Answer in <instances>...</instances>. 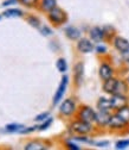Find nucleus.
Masks as SVG:
<instances>
[{
  "label": "nucleus",
  "instance_id": "f257e3e1",
  "mask_svg": "<svg viewBox=\"0 0 129 150\" xmlns=\"http://www.w3.org/2000/svg\"><path fill=\"white\" fill-rule=\"evenodd\" d=\"M47 17H49V21H50L53 25H57V26L64 24V23L68 21V14H66V12H65L63 8L58 7V6L53 7L50 12H47Z\"/></svg>",
  "mask_w": 129,
  "mask_h": 150
},
{
  "label": "nucleus",
  "instance_id": "f03ea898",
  "mask_svg": "<svg viewBox=\"0 0 129 150\" xmlns=\"http://www.w3.org/2000/svg\"><path fill=\"white\" fill-rule=\"evenodd\" d=\"M93 125L91 123L88 122H83L81 119H77L73 123H71L70 125V130L72 132H75L76 135H89L91 131H93Z\"/></svg>",
  "mask_w": 129,
  "mask_h": 150
},
{
  "label": "nucleus",
  "instance_id": "7ed1b4c3",
  "mask_svg": "<svg viewBox=\"0 0 129 150\" xmlns=\"http://www.w3.org/2000/svg\"><path fill=\"white\" fill-rule=\"evenodd\" d=\"M76 112V103L72 98L65 99L59 106V113L64 117H71Z\"/></svg>",
  "mask_w": 129,
  "mask_h": 150
},
{
  "label": "nucleus",
  "instance_id": "20e7f679",
  "mask_svg": "<svg viewBox=\"0 0 129 150\" xmlns=\"http://www.w3.org/2000/svg\"><path fill=\"white\" fill-rule=\"evenodd\" d=\"M96 118V112L90 106H82L78 111V119L93 124Z\"/></svg>",
  "mask_w": 129,
  "mask_h": 150
},
{
  "label": "nucleus",
  "instance_id": "39448f33",
  "mask_svg": "<svg viewBox=\"0 0 129 150\" xmlns=\"http://www.w3.org/2000/svg\"><path fill=\"white\" fill-rule=\"evenodd\" d=\"M68 83H69V78L66 76V75H64V76L62 78V80H61V83L58 86V89L56 92V94H54V97H53V105H57L61 101V99L63 98L64 93H65V91L68 88Z\"/></svg>",
  "mask_w": 129,
  "mask_h": 150
},
{
  "label": "nucleus",
  "instance_id": "423d86ee",
  "mask_svg": "<svg viewBox=\"0 0 129 150\" xmlns=\"http://www.w3.org/2000/svg\"><path fill=\"white\" fill-rule=\"evenodd\" d=\"M113 45H114V48H115L119 52H121V54L129 51V41L126 40L124 37L115 36L114 38H113Z\"/></svg>",
  "mask_w": 129,
  "mask_h": 150
},
{
  "label": "nucleus",
  "instance_id": "0eeeda50",
  "mask_svg": "<svg viewBox=\"0 0 129 150\" xmlns=\"http://www.w3.org/2000/svg\"><path fill=\"white\" fill-rule=\"evenodd\" d=\"M77 50L82 54H90L95 50V45L88 38H79L77 42Z\"/></svg>",
  "mask_w": 129,
  "mask_h": 150
},
{
  "label": "nucleus",
  "instance_id": "6e6552de",
  "mask_svg": "<svg viewBox=\"0 0 129 150\" xmlns=\"http://www.w3.org/2000/svg\"><path fill=\"white\" fill-rule=\"evenodd\" d=\"M127 125H128V123L124 119H122L120 116H117L116 113L112 116V118H110V122L108 124V126L112 129V130H122Z\"/></svg>",
  "mask_w": 129,
  "mask_h": 150
},
{
  "label": "nucleus",
  "instance_id": "1a4fd4ad",
  "mask_svg": "<svg viewBox=\"0 0 129 150\" xmlns=\"http://www.w3.org/2000/svg\"><path fill=\"white\" fill-rule=\"evenodd\" d=\"M113 115L109 113V111H100L96 113V118H95V123L98 125V126H108L109 122H110V118H112Z\"/></svg>",
  "mask_w": 129,
  "mask_h": 150
},
{
  "label": "nucleus",
  "instance_id": "9d476101",
  "mask_svg": "<svg viewBox=\"0 0 129 150\" xmlns=\"http://www.w3.org/2000/svg\"><path fill=\"white\" fill-rule=\"evenodd\" d=\"M117 83H119V79H116L114 76L110 78V79H108L103 82V91L105 93H108V94H110V96H114L116 93Z\"/></svg>",
  "mask_w": 129,
  "mask_h": 150
},
{
  "label": "nucleus",
  "instance_id": "9b49d317",
  "mask_svg": "<svg viewBox=\"0 0 129 150\" xmlns=\"http://www.w3.org/2000/svg\"><path fill=\"white\" fill-rule=\"evenodd\" d=\"M98 74H100V78L103 81H105V80L114 76V69L109 63H102L98 69Z\"/></svg>",
  "mask_w": 129,
  "mask_h": 150
},
{
  "label": "nucleus",
  "instance_id": "f8f14e48",
  "mask_svg": "<svg viewBox=\"0 0 129 150\" xmlns=\"http://www.w3.org/2000/svg\"><path fill=\"white\" fill-rule=\"evenodd\" d=\"M83 75H84V64L83 62H77L73 67V78H75V83L79 86L83 81Z\"/></svg>",
  "mask_w": 129,
  "mask_h": 150
},
{
  "label": "nucleus",
  "instance_id": "ddd939ff",
  "mask_svg": "<svg viewBox=\"0 0 129 150\" xmlns=\"http://www.w3.org/2000/svg\"><path fill=\"white\" fill-rule=\"evenodd\" d=\"M89 35H90V38L93 42H96V43H100L104 40V31L102 28L100 26H94L91 28L90 31H89Z\"/></svg>",
  "mask_w": 129,
  "mask_h": 150
},
{
  "label": "nucleus",
  "instance_id": "4468645a",
  "mask_svg": "<svg viewBox=\"0 0 129 150\" xmlns=\"http://www.w3.org/2000/svg\"><path fill=\"white\" fill-rule=\"evenodd\" d=\"M112 101H113V110L117 111L119 108L128 104V98L126 97V94H114L112 97Z\"/></svg>",
  "mask_w": 129,
  "mask_h": 150
},
{
  "label": "nucleus",
  "instance_id": "2eb2a0df",
  "mask_svg": "<svg viewBox=\"0 0 129 150\" xmlns=\"http://www.w3.org/2000/svg\"><path fill=\"white\" fill-rule=\"evenodd\" d=\"M65 35L71 41H78L81 38V31L75 26H68L65 29Z\"/></svg>",
  "mask_w": 129,
  "mask_h": 150
},
{
  "label": "nucleus",
  "instance_id": "dca6fc26",
  "mask_svg": "<svg viewBox=\"0 0 129 150\" xmlns=\"http://www.w3.org/2000/svg\"><path fill=\"white\" fill-rule=\"evenodd\" d=\"M97 108L100 111H110V110H113V101H112V99L100 98L98 101H97Z\"/></svg>",
  "mask_w": 129,
  "mask_h": 150
},
{
  "label": "nucleus",
  "instance_id": "f3484780",
  "mask_svg": "<svg viewBox=\"0 0 129 150\" xmlns=\"http://www.w3.org/2000/svg\"><path fill=\"white\" fill-rule=\"evenodd\" d=\"M56 6H57V0H42V4H40V8L44 12H50Z\"/></svg>",
  "mask_w": 129,
  "mask_h": 150
},
{
  "label": "nucleus",
  "instance_id": "a211bd4d",
  "mask_svg": "<svg viewBox=\"0 0 129 150\" xmlns=\"http://www.w3.org/2000/svg\"><path fill=\"white\" fill-rule=\"evenodd\" d=\"M116 115L120 116L122 119H124V120L129 124V106H128V105H126V106L119 108V110L116 111Z\"/></svg>",
  "mask_w": 129,
  "mask_h": 150
},
{
  "label": "nucleus",
  "instance_id": "6ab92c4d",
  "mask_svg": "<svg viewBox=\"0 0 129 150\" xmlns=\"http://www.w3.org/2000/svg\"><path fill=\"white\" fill-rule=\"evenodd\" d=\"M24 149H25V150H43V149H45V145H44L43 143H40V142L33 141V142L27 143Z\"/></svg>",
  "mask_w": 129,
  "mask_h": 150
},
{
  "label": "nucleus",
  "instance_id": "aec40b11",
  "mask_svg": "<svg viewBox=\"0 0 129 150\" xmlns=\"http://www.w3.org/2000/svg\"><path fill=\"white\" fill-rule=\"evenodd\" d=\"M127 92H128V82H126L123 80H119L115 94H126Z\"/></svg>",
  "mask_w": 129,
  "mask_h": 150
},
{
  "label": "nucleus",
  "instance_id": "412c9836",
  "mask_svg": "<svg viewBox=\"0 0 129 150\" xmlns=\"http://www.w3.org/2000/svg\"><path fill=\"white\" fill-rule=\"evenodd\" d=\"M27 23L31 26L36 28V29H40V25H42L40 19H39V18H37V17H34V16H29L27 17Z\"/></svg>",
  "mask_w": 129,
  "mask_h": 150
},
{
  "label": "nucleus",
  "instance_id": "4be33fe9",
  "mask_svg": "<svg viewBox=\"0 0 129 150\" xmlns=\"http://www.w3.org/2000/svg\"><path fill=\"white\" fill-rule=\"evenodd\" d=\"M4 16L5 17H23V11L18 8H10L4 12Z\"/></svg>",
  "mask_w": 129,
  "mask_h": 150
},
{
  "label": "nucleus",
  "instance_id": "5701e85b",
  "mask_svg": "<svg viewBox=\"0 0 129 150\" xmlns=\"http://www.w3.org/2000/svg\"><path fill=\"white\" fill-rule=\"evenodd\" d=\"M56 66H57V69H58L61 73H65L66 69H68V63H66V61H65L63 57H61V59L57 60Z\"/></svg>",
  "mask_w": 129,
  "mask_h": 150
},
{
  "label": "nucleus",
  "instance_id": "b1692460",
  "mask_svg": "<svg viewBox=\"0 0 129 150\" xmlns=\"http://www.w3.org/2000/svg\"><path fill=\"white\" fill-rule=\"evenodd\" d=\"M22 129H24V125H19V124H7L6 125V131H8V132H15V131H20Z\"/></svg>",
  "mask_w": 129,
  "mask_h": 150
},
{
  "label": "nucleus",
  "instance_id": "393cba45",
  "mask_svg": "<svg viewBox=\"0 0 129 150\" xmlns=\"http://www.w3.org/2000/svg\"><path fill=\"white\" fill-rule=\"evenodd\" d=\"M129 146V139H121L116 142V149L122 150V149H127Z\"/></svg>",
  "mask_w": 129,
  "mask_h": 150
},
{
  "label": "nucleus",
  "instance_id": "a878e982",
  "mask_svg": "<svg viewBox=\"0 0 129 150\" xmlns=\"http://www.w3.org/2000/svg\"><path fill=\"white\" fill-rule=\"evenodd\" d=\"M19 1L24 5V6H27V7H33L38 4V0H19Z\"/></svg>",
  "mask_w": 129,
  "mask_h": 150
},
{
  "label": "nucleus",
  "instance_id": "bb28decb",
  "mask_svg": "<svg viewBox=\"0 0 129 150\" xmlns=\"http://www.w3.org/2000/svg\"><path fill=\"white\" fill-rule=\"evenodd\" d=\"M52 122H53V119H52V118H49V119H47V120H45L42 125H39V126H38V130H39V131H44V130H46V129L52 124Z\"/></svg>",
  "mask_w": 129,
  "mask_h": 150
},
{
  "label": "nucleus",
  "instance_id": "cd10ccee",
  "mask_svg": "<svg viewBox=\"0 0 129 150\" xmlns=\"http://www.w3.org/2000/svg\"><path fill=\"white\" fill-rule=\"evenodd\" d=\"M47 117H49V112H44V113H40V115L37 116V117L34 118V120H36V122H43V120H45Z\"/></svg>",
  "mask_w": 129,
  "mask_h": 150
},
{
  "label": "nucleus",
  "instance_id": "c85d7f7f",
  "mask_svg": "<svg viewBox=\"0 0 129 150\" xmlns=\"http://www.w3.org/2000/svg\"><path fill=\"white\" fill-rule=\"evenodd\" d=\"M38 130V126H32V127H26V129H22L19 132L20 134H30V132H33V131Z\"/></svg>",
  "mask_w": 129,
  "mask_h": 150
},
{
  "label": "nucleus",
  "instance_id": "c756f323",
  "mask_svg": "<svg viewBox=\"0 0 129 150\" xmlns=\"http://www.w3.org/2000/svg\"><path fill=\"white\" fill-rule=\"evenodd\" d=\"M40 32H42L43 36H50V35L52 33L51 29H49L47 26H42V28H40Z\"/></svg>",
  "mask_w": 129,
  "mask_h": 150
},
{
  "label": "nucleus",
  "instance_id": "7c9ffc66",
  "mask_svg": "<svg viewBox=\"0 0 129 150\" xmlns=\"http://www.w3.org/2000/svg\"><path fill=\"white\" fill-rule=\"evenodd\" d=\"M95 49H96V52L100 54V55H103V54L107 52V48H105L104 45H97Z\"/></svg>",
  "mask_w": 129,
  "mask_h": 150
},
{
  "label": "nucleus",
  "instance_id": "2f4dec72",
  "mask_svg": "<svg viewBox=\"0 0 129 150\" xmlns=\"http://www.w3.org/2000/svg\"><path fill=\"white\" fill-rule=\"evenodd\" d=\"M66 146H68L69 149H71V150H79V149H81V146L73 144V143H70V142H66Z\"/></svg>",
  "mask_w": 129,
  "mask_h": 150
},
{
  "label": "nucleus",
  "instance_id": "473e14b6",
  "mask_svg": "<svg viewBox=\"0 0 129 150\" xmlns=\"http://www.w3.org/2000/svg\"><path fill=\"white\" fill-rule=\"evenodd\" d=\"M17 3V0H6V1H4V4H3V6H10V5H13V4H15Z\"/></svg>",
  "mask_w": 129,
  "mask_h": 150
},
{
  "label": "nucleus",
  "instance_id": "72a5a7b5",
  "mask_svg": "<svg viewBox=\"0 0 129 150\" xmlns=\"http://www.w3.org/2000/svg\"><path fill=\"white\" fill-rule=\"evenodd\" d=\"M97 146H105V145H109V142L108 141H104V142H97L95 143Z\"/></svg>",
  "mask_w": 129,
  "mask_h": 150
},
{
  "label": "nucleus",
  "instance_id": "f704fd0d",
  "mask_svg": "<svg viewBox=\"0 0 129 150\" xmlns=\"http://www.w3.org/2000/svg\"><path fill=\"white\" fill-rule=\"evenodd\" d=\"M127 82H128V85H129V76L127 78Z\"/></svg>",
  "mask_w": 129,
  "mask_h": 150
},
{
  "label": "nucleus",
  "instance_id": "c9c22d12",
  "mask_svg": "<svg viewBox=\"0 0 129 150\" xmlns=\"http://www.w3.org/2000/svg\"><path fill=\"white\" fill-rule=\"evenodd\" d=\"M0 19H1V16H0Z\"/></svg>",
  "mask_w": 129,
  "mask_h": 150
}]
</instances>
